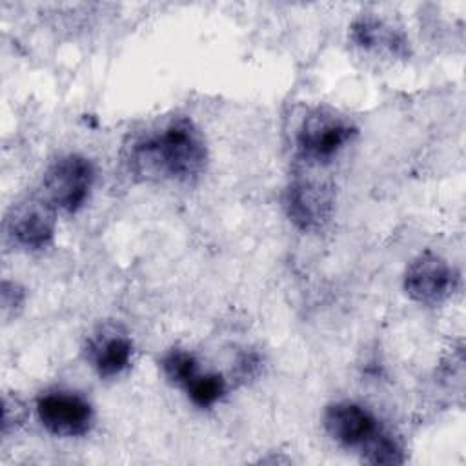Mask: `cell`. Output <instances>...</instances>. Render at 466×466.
I'll use <instances>...</instances> for the list:
<instances>
[{"label":"cell","mask_w":466,"mask_h":466,"mask_svg":"<svg viewBox=\"0 0 466 466\" xmlns=\"http://www.w3.org/2000/svg\"><path fill=\"white\" fill-rule=\"evenodd\" d=\"M208 151L202 133L187 118H175L140 137L129 151V169L142 180L187 182L204 171Z\"/></svg>","instance_id":"6da1fadb"},{"label":"cell","mask_w":466,"mask_h":466,"mask_svg":"<svg viewBox=\"0 0 466 466\" xmlns=\"http://www.w3.org/2000/svg\"><path fill=\"white\" fill-rule=\"evenodd\" d=\"M95 178L93 166L80 155H66L44 177V198L55 208L75 213L86 202Z\"/></svg>","instance_id":"7a4b0ae2"},{"label":"cell","mask_w":466,"mask_h":466,"mask_svg":"<svg viewBox=\"0 0 466 466\" xmlns=\"http://www.w3.org/2000/svg\"><path fill=\"white\" fill-rule=\"evenodd\" d=\"M355 135L350 120L331 111H315L304 118L297 133V146L309 160H329Z\"/></svg>","instance_id":"3957f363"},{"label":"cell","mask_w":466,"mask_h":466,"mask_svg":"<svg viewBox=\"0 0 466 466\" xmlns=\"http://www.w3.org/2000/svg\"><path fill=\"white\" fill-rule=\"evenodd\" d=\"M42 426L53 435L78 437L89 431L93 410L89 402L71 391H47L36 400Z\"/></svg>","instance_id":"277c9868"},{"label":"cell","mask_w":466,"mask_h":466,"mask_svg":"<svg viewBox=\"0 0 466 466\" xmlns=\"http://www.w3.org/2000/svg\"><path fill=\"white\" fill-rule=\"evenodd\" d=\"M457 284V275L450 264L431 253L424 251L406 269L404 289L406 293L420 304H437L453 293Z\"/></svg>","instance_id":"5b68a950"},{"label":"cell","mask_w":466,"mask_h":466,"mask_svg":"<svg viewBox=\"0 0 466 466\" xmlns=\"http://www.w3.org/2000/svg\"><path fill=\"white\" fill-rule=\"evenodd\" d=\"M7 229L18 246L42 249L55 235V208L44 197L20 202L7 218Z\"/></svg>","instance_id":"8992f818"},{"label":"cell","mask_w":466,"mask_h":466,"mask_svg":"<svg viewBox=\"0 0 466 466\" xmlns=\"http://www.w3.org/2000/svg\"><path fill=\"white\" fill-rule=\"evenodd\" d=\"M326 431L348 448H364L380 426L373 413L355 402H335L324 411Z\"/></svg>","instance_id":"52a82bcc"},{"label":"cell","mask_w":466,"mask_h":466,"mask_svg":"<svg viewBox=\"0 0 466 466\" xmlns=\"http://www.w3.org/2000/svg\"><path fill=\"white\" fill-rule=\"evenodd\" d=\"M331 204L329 187L319 182L297 180L286 193L288 217L300 229L320 228L329 218Z\"/></svg>","instance_id":"ba28073f"},{"label":"cell","mask_w":466,"mask_h":466,"mask_svg":"<svg viewBox=\"0 0 466 466\" xmlns=\"http://www.w3.org/2000/svg\"><path fill=\"white\" fill-rule=\"evenodd\" d=\"M133 344L126 335H102L89 344V359L100 377H115L129 366Z\"/></svg>","instance_id":"9c48e42d"},{"label":"cell","mask_w":466,"mask_h":466,"mask_svg":"<svg viewBox=\"0 0 466 466\" xmlns=\"http://www.w3.org/2000/svg\"><path fill=\"white\" fill-rule=\"evenodd\" d=\"M351 38L364 49H390L391 53H404V38L388 27L384 22L370 16H362L351 25Z\"/></svg>","instance_id":"30bf717a"},{"label":"cell","mask_w":466,"mask_h":466,"mask_svg":"<svg viewBox=\"0 0 466 466\" xmlns=\"http://www.w3.org/2000/svg\"><path fill=\"white\" fill-rule=\"evenodd\" d=\"M184 388L195 406L209 408L224 395L226 380L218 373H197Z\"/></svg>","instance_id":"8fae6325"},{"label":"cell","mask_w":466,"mask_h":466,"mask_svg":"<svg viewBox=\"0 0 466 466\" xmlns=\"http://www.w3.org/2000/svg\"><path fill=\"white\" fill-rule=\"evenodd\" d=\"M364 461L371 464H400L404 461L400 446L382 430L362 448Z\"/></svg>","instance_id":"7c38bea8"},{"label":"cell","mask_w":466,"mask_h":466,"mask_svg":"<svg viewBox=\"0 0 466 466\" xmlns=\"http://www.w3.org/2000/svg\"><path fill=\"white\" fill-rule=\"evenodd\" d=\"M162 368L167 379L180 386H186L198 373L195 357L184 350H171L166 353L162 359Z\"/></svg>","instance_id":"4fadbf2b"}]
</instances>
